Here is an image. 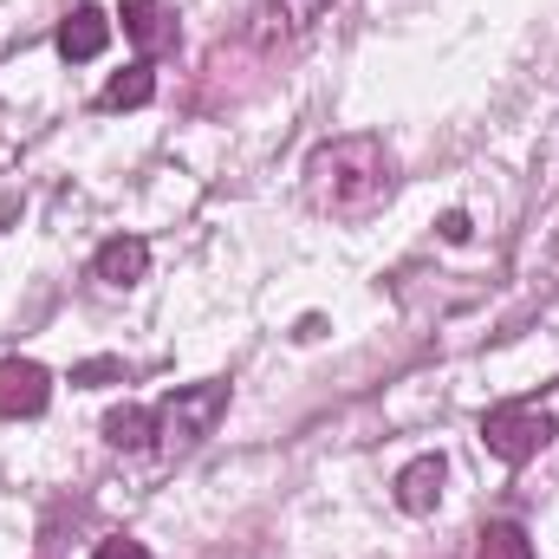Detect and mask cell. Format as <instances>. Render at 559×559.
<instances>
[{
  "label": "cell",
  "instance_id": "cell-1",
  "mask_svg": "<svg viewBox=\"0 0 559 559\" xmlns=\"http://www.w3.org/2000/svg\"><path fill=\"white\" fill-rule=\"evenodd\" d=\"M306 195L332 215H358L391 195V150L378 138H332L306 163Z\"/></svg>",
  "mask_w": 559,
  "mask_h": 559
},
{
  "label": "cell",
  "instance_id": "cell-2",
  "mask_svg": "<svg viewBox=\"0 0 559 559\" xmlns=\"http://www.w3.org/2000/svg\"><path fill=\"white\" fill-rule=\"evenodd\" d=\"M222 411H228V384H182V391H169L150 417H156V442L163 449H195L215 423H222Z\"/></svg>",
  "mask_w": 559,
  "mask_h": 559
},
{
  "label": "cell",
  "instance_id": "cell-3",
  "mask_svg": "<svg viewBox=\"0 0 559 559\" xmlns=\"http://www.w3.org/2000/svg\"><path fill=\"white\" fill-rule=\"evenodd\" d=\"M481 442H488V455H501V462H534V455L554 442V417H540V411H527V404H501V411L481 417Z\"/></svg>",
  "mask_w": 559,
  "mask_h": 559
},
{
  "label": "cell",
  "instance_id": "cell-4",
  "mask_svg": "<svg viewBox=\"0 0 559 559\" xmlns=\"http://www.w3.org/2000/svg\"><path fill=\"white\" fill-rule=\"evenodd\" d=\"M52 404V378H46V365H33V358H0V417L20 423V417H39Z\"/></svg>",
  "mask_w": 559,
  "mask_h": 559
},
{
  "label": "cell",
  "instance_id": "cell-5",
  "mask_svg": "<svg viewBox=\"0 0 559 559\" xmlns=\"http://www.w3.org/2000/svg\"><path fill=\"white\" fill-rule=\"evenodd\" d=\"M105 46H111V20H105V7L79 0V7L66 13V26H59V52H66V59H98Z\"/></svg>",
  "mask_w": 559,
  "mask_h": 559
},
{
  "label": "cell",
  "instance_id": "cell-6",
  "mask_svg": "<svg viewBox=\"0 0 559 559\" xmlns=\"http://www.w3.org/2000/svg\"><path fill=\"white\" fill-rule=\"evenodd\" d=\"M442 475H449L442 455H417V462L397 475V508H404V514H429V508L442 501Z\"/></svg>",
  "mask_w": 559,
  "mask_h": 559
},
{
  "label": "cell",
  "instance_id": "cell-7",
  "mask_svg": "<svg viewBox=\"0 0 559 559\" xmlns=\"http://www.w3.org/2000/svg\"><path fill=\"white\" fill-rule=\"evenodd\" d=\"M92 267H98L105 286H138V280L150 274V248H143L138 235H111V241L98 248V261H92Z\"/></svg>",
  "mask_w": 559,
  "mask_h": 559
},
{
  "label": "cell",
  "instance_id": "cell-8",
  "mask_svg": "<svg viewBox=\"0 0 559 559\" xmlns=\"http://www.w3.org/2000/svg\"><path fill=\"white\" fill-rule=\"evenodd\" d=\"M124 33L138 39L143 52H163V46H176V20L163 13V0H124Z\"/></svg>",
  "mask_w": 559,
  "mask_h": 559
},
{
  "label": "cell",
  "instance_id": "cell-9",
  "mask_svg": "<svg viewBox=\"0 0 559 559\" xmlns=\"http://www.w3.org/2000/svg\"><path fill=\"white\" fill-rule=\"evenodd\" d=\"M150 98H156V72H150V59L124 66V72L105 85V111H138V105H150Z\"/></svg>",
  "mask_w": 559,
  "mask_h": 559
},
{
  "label": "cell",
  "instance_id": "cell-10",
  "mask_svg": "<svg viewBox=\"0 0 559 559\" xmlns=\"http://www.w3.org/2000/svg\"><path fill=\"white\" fill-rule=\"evenodd\" d=\"M105 442H111V449H150V442H156V417H150L143 404H124V411L105 417Z\"/></svg>",
  "mask_w": 559,
  "mask_h": 559
},
{
  "label": "cell",
  "instance_id": "cell-11",
  "mask_svg": "<svg viewBox=\"0 0 559 559\" xmlns=\"http://www.w3.org/2000/svg\"><path fill=\"white\" fill-rule=\"evenodd\" d=\"M475 559H534V540H527V527L495 521V527H481V547H475Z\"/></svg>",
  "mask_w": 559,
  "mask_h": 559
},
{
  "label": "cell",
  "instance_id": "cell-12",
  "mask_svg": "<svg viewBox=\"0 0 559 559\" xmlns=\"http://www.w3.org/2000/svg\"><path fill=\"white\" fill-rule=\"evenodd\" d=\"M92 559H150V547H143V540H124V534H111V540H98V554Z\"/></svg>",
  "mask_w": 559,
  "mask_h": 559
},
{
  "label": "cell",
  "instance_id": "cell-13",
  "mask_svg": "<svg viewBox=\"0 0 559 559\" xmlns=\"http://www.w3.org/2000/svg\"><path fill=\"white\" fill-rule=\"evenodd\" d=\"M442 241H468V215H462V209L442 215Z\"/></svg>",
  "mask_w": 559,
  "mask_h": 559
},
{
  "label": "cell",
  "instance_id": "cell-14",
  "mask_svg": "<svg viewBox=\"0 0 559 559\" xmlns=\"http://www.w3.org/2000/svg\"><path fill=\"white\" fill-rule=\"evenodd\" d=\"M98 378H118V365H111V358H98V365H85V371H79V384H98Z\"/></svg>",
  "mask_w": 559,
  "mask_h": 559
}]
</instances>
